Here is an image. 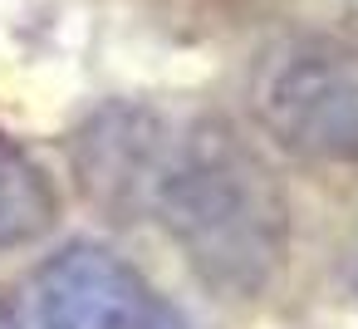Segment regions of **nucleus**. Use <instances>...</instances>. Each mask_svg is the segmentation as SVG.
<instances>
[{
    "label": "nucleus",
    "mask_w": 358,
    "mask_h": 329,
    "mask_svg": "<svg viewBox=\"0 0 358 329\" xmlns=\"http://www.w3.org/2000/svg\"><path fill=\"white\" fill-rule=\"evenodd\" d=\"M143 211L162 221L187 265L226 300L260 295L285 260V192L265 158L221 118H162Z\"/></svg>",
    "instance_id": "obj_1"
},
{
    "label": "nucleus",
    "mask_w": 358,
    "mask_h": 329,
    "mask_svg": "<svg viewBox=\"0 0 358 329\" xmlns=\"http://www.w3.org/2000/svg\"><path fill=\"white\" fill-rule=\"evenodd\" d=\"M255 118L294 158L358 167V40H285L270 59H260Z\"/></svg>",
    "instance_id": "obj_2"
},
{
    "label": "nucleus",
    "mask_w": 358,
    "mask_h": 329,
    "mask_svg": "<svg viewBox=\"0 0 358 329\" xmlns=\"http://www.w3.org/2000/svg\"><path fill=\"white\" fill-rule=\"evenodd\" d=\"M25 304L40 329H187V319L133 265L89 241L50 255L35 270Z\"/></svg>",
    "instance_id": "obj_3"
},
{
    "label": "nucleus",
    "mask_w": 358,
    "mask_h": 329,
    "mask_svg": "<svg viewBox=\"0 0 358 329\" xmlns=\"http://www.w3.org/2000/svg\"><path fill=\"white\" fill-rule=\"evenodd\" d=\"M55 226V187L0 133V246H25Z\"/></svg>",
    "instance_id": "obj_4"
},
{
    "label": "nucleus",
    "mask_w": 358,
    "mask_h": 329,
    "mask_svg": "<svg viewBox=\"0 0 358 329\" xmlns=\"http://www.w3.org/2000/svg\"><path fill=\"white\" fill-rule=\"evenodd\" d=\"M0 329H40V319H35V309L25 304V295L0 304Z\"/></svg>",
    "instance_id": "obj_5"
},
{
    "label": "nucleus",
    "mask_w": 358,
    "mask_h": 329,
    "mask_svg": "<svg viewBox=\"0 0 358 329\" xmlns=\"http://www.w3.org/2000/svg\"><path fill=\"white\" fill-rule=\"evenodd\" d=\"M353 285H358V246H353Z\"/></svg>",
    "instance_id": "obj_6"
}]
</instances>
